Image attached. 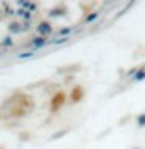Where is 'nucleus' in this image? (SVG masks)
Listing matches in <instances>:
<instances>
[{
  "label": "nucleus",
  "instance_id": "3",
  "mask_svg": "<svg viewBox=\"0 0 145 149\" xmlns=\"http://www.w3.org/2000/svg\"><path fill=\"white\" fill-rule=\"evenodd\" d=\"M70 31H72L70 28H64V30L59 31V36H63V34H70Z\"/></svg>",
  "mask_w": 145,
  "mask_h": 149
},
{
  "label": "nucleus",
  "instance_id": "1",
  "mask_svg": "<svg viewBox=\"0 0 145 149\" xmlns=\"http://www.w3.org/2000/svg\"><path fill=\"white\" fill-rule=\"evenodd\" d=\"M45 44V39H44V37H37V39H34V40H33V48H39V47H42V45H44Z\"/></svg>",
  "mask_w": 145,
  "mask_h": 149
},
{
  "label": "nucleus",
  "instance_id": "2",
  "mask_svg": "<svg viewBox=\"0 0 145 149\" xmlns=\"http://www.w3.org/2000/svg\"><path fill=\"white\" fill-rule=\"evenodd\" d=\"M97 16H98V13H95V14H89L87 19H86V23H87V22H91V20H94V19H95Z\"/></svg>",
  "mask_w": 145,
  "mask_h": 149
},
{
  "label": "nucleus",
  "instance_id": "4",
  "mask_svg": "<svg viewBox=\"0 0 145 149\" xmlns=\"http://www.w3.org/2000/svg\"><path fill=\"white\" fill-rule=\"evenodd\" d=\"M31 56H33V51H28V53L19 54V58H31Z\"/></svg>",
  "mask_w": 145,
  "mask_h": 149
}]
</instances>
